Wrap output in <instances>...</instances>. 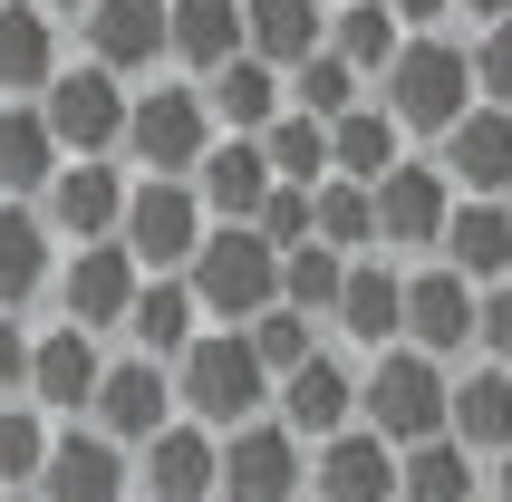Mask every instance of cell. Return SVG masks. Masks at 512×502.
<instances>
[{
	"label": "cell",
	"instance_id": "6da1fadb",
	"mask_svg": "<svg viewBox=\"0 0 512 502\" xmlns=\"http://www.w3.org/2000/svg\"><path fill=\"white\" fill-rule=\"evenodd\" d=\"M174 416L203 425V435H242V425L271 416V377H261L242 329H203L194 348L174 358Z\"/></svg>",
	"mask_w": 512,
	"mask_h": 502
},
{
	"label": "cell",
	"instance_id": "7a4b0ae2",
	"mask_svg": "<svg viewBox=\"0 0 512 502\" xmlns=\"http://www.w3.org/2000/svg\"><path fill=\"white\" fill-rule=\"evenodd\" d=\"M184 290H194L203 329H252L261 309L281 300V251L252 223H203V251L184 261Z\"/></svg>",
	"mask_w": 512,
	"mask_h": 502
},
{
	"label": "cell",
	"instance_id": "3957f363",
	"mask_svg": "<svg viewBox=\"0 0 512 502\" xmlns=\"http://www.w3.org/2000/svg\"><path fill=\"white\" fill-rule=\"evenodd\" d=\"M377 87H387L397 136H426V145H445L464 116L484 107V97H474V58H464V39H406L397 68H387Z\"/></svg>",
	"mask_w": 512,
	"mask_h": 502
},
{
	"label": "cell",
	"instance_id": "277c9868",
	"mask_svg": "<svg viewBox=\"0 0 512 502\" xmlns=\"http://www.w3.org/2000/svg\"><path fill=\"white\" fill-rule=\"evenodd\" d=\"M126 155L145 184H194V165L213 155V116H203L194 78H155L126 97Z\"/></svg>",
	"mask_w": 512,
	"mask_h": 502
},
{
	"label": "cell",
	"instance_id": "5b68a950",
	"mask_svg": "<svg viewBox=\"0 0 512 502\" xmlns=\"http://www.w3.org/2000/svg\"><path fill=\"white\" fill-rule=\"evenodd\" d=\"M445 396H455V377L435 358H416V348H387V358H368V377H358V425H368L377 445H435L445 435Z\"/></svg>",
	"mask_w": 512,
	"mask_h": 502
},
{
	"label": "cell",
	"instance_id": "8992f818",
	"mask_svg": "<svg viewBox=\"0 0 512 502\" xmlns=\"http://www.w3.org/2000/svg\"><path fill=\"white\" fill-rule=\"evenodd\" d=\"M39 116H49L58 165H116V145H126V87L107 68H87V58L39 87Z\"/></svg>",
	"mask_w": 512,
	"mask_h": 502
},
{
	"label": "cell",
	"instance_id": "52a82bcc",
	"mask_svg": "<svg viewBox=\"0 0 512 502\" xmlns=\"http://www.w3.org/2000/svg\"><path fill=\"white\" fill-rule=\"evenodd\" d=\"M116 251L136 261L145 280H184V261L203 251V203L194 184H126V223H116Z\"/></svg>",
	"mask_w": 512,
	"mask_h": 502
},
{
	"label": "cell",
	"instance_id": "ba28073f",
	"mask_svg": "<svg viewBox=\"0 0 512 502\" xmlns=\"http://www.w3.org/2000/svg\"><path fill=\"white\" fill-rule=\"evenodd\" d=\"M165 425H174V367L116 348L107 377H97V396H87V435H107L116 454H145Z\"/></svg>",
	"mask_w": 512,
	"mask_h": 502
},
{
	"label": "cell",
	"instance_id": "9c48e42d",
	"mask_svg": "<svg viewBox=\"0 0 512 502\" xmlns=\"http://www.w3.org/2000/svg\"><path fill=\"white\" fill-rule=\"evenodd\" d=\"M474 319H484V290H474L464 271H445V261H416V271H406V329H397V348L455 367L464 348H474Z\"/></svg>",
	"mask_w": 512,
	"mask_h": 502
},
{
	"label": "cell",
	"instance_id": "30bf717a",
	"mask_svg": "<svg viewBox=\"0 0 512 502\" xmlns=\"http://www.w3.org/2000/svg\"><path fill=\"white\" fill-rule=\"evenodd\" d=\"M213 502H310V445L281 416L223 435V493Z\"/></svg>",
	"mask_w": 512,
	"mask_h": 502
},
{
	"label": "cell",
	"instance_id": "8fae6325",
	"mask_svg": "<svg viewBox=\"0 0 512 502\" xmlns=\"http://www.w3.org/2000/svg\"><path fill=\"white\" fill-rule=\"evenodd\" d=\"M368 203H377V251H416V261H435V242L455 223V184L426 155H406L387 184H368Z\"/></svg>",
	"mask_w": 512,
	"mask_h": 502
},
{
	"label": "cell",
	"instance_id": "7c38bea8",
	"mask_svg": "<svg viewBox=\"0 0 512 502\" xmlns=\"http://www.w3.org/2000/svg\"><path fill=\"white\" fill-rule=\"evenodd\" d=\"M136 290H145V271L116 242H87V251L58 261V309H68V329H87V338H126Z\"/></svg>",
	"mask_w": 512,
	"mask_h": 502
},
{
	"label": "cell",
	"instance_id": "4fadbf2b",
	"mask_svg": "<svg viewBox=\"0 0 512 502\" xmlns=\"http://www.w3.org/2000/svg\"><path fill=\"white\" fill-rule=\"evenodd\" d=\"M271 416H281L300 445H329V435H348V425H358V367H348L339 348L300 358L281 387H271Z\"/></svg>",
	"mask_w": 512,
	"mask_h": 502
},
{
	"label": "cell",
	"instance_id": "5bb4252c",
	"mask_svg": "<svg viewBox=\"0 0 512 502\" xmlns=\"http://www.w3.org/2000/svg\"><path fill=\"white\" fill-rule=\"evenodd\" d=\"M39 223H49V242H68V251L116 242V223H126V174L116 165H58L49 194H39Z\"/></svg>",
	"mask_w": 512,
	"mask_h": 502
},
{
	"label": "cell",
	"instance_id": "9a60e30c",
	"mask_svg": "<svg viewBox=\"0 0 512 502\" xmlns=\"http://www.w3.org/2000/svg\"><path fill=\"white\" fill-rule=\"evenodd\" d=\"M97 377H107V338L68 329V319L29 338V406H39V416H87Z\"/></svg>",
	"mask_w": 512,
	"mask_h": 502
},
{
	"label": "cell",
	"instance_id": "2e32d148",
	"mask_svg": "<svg viewBox=\"0 0 512 502\" xmlns=\"http://www.w3.org/2000/svg\"><path fill=\"white\" fill-rule=\"evenodd\" d=\"M435 174L455 184V203H512V116L503 107H474L455 136H445Z\"/></svg>",
	"mask_w": 512,
	"mask_h": 502
},
{
	"label": "cell",
	"instance_id": "e0dca14e",
	"mask_svg": "<svg viewBox=\"0 0 512 502\" xmlns=\"http://www.w3.org/2000/svg\"><path fill=\"white\" fill-rule=\"evenodd\" d=\"M87 68H107L116 87L165 68V0H87Z\"/></svg>",
	"mask_w": 512,
	"mask_h": 502
},
{
	"label": "cell",
	"instance_id": "ac0fdd59",
	"mask_svg": "<svg viewBox=\"0 0 512 502\" xmlns=\"http://www.w3.org/2000/svg\"><path fill=\"white\" fill-rule=\"evenodd\" d=\"M136 483H145L136 502H213V493H223V435H203V425L174 416L165 435L145 445Z\"/></svg>",
	"mask_w": 512,
	"mask_h": 502
},
{
	"label": "cell",
	"instance_id": "d6986e66",
	"mask_svg": "<svg viewBox=\"0 0 512 502\" xmlns=\"http://www.w3.org/2000/svg\"><path fill=\"white\" fill-rule=\"evenodd\" d=\"M126 474H136V464H126L107 435L68 425V435H49V464H39L29 493H39V502H126Z\"/></svg>",
	"mask_w": 512,
	"mask_h": 502
},
{
	"label": "cell",
	"instance_id": "ffe728a7",
	"mask_svg": "<svg viewBox=\"0 0 512 502\" xmlns=\"http://www.w3.org/2000/svg\"><path fill=\"white\" fill-rule=\"evenodd\" d=\"M310 502H397V445H377L368 425L310 445Z\"/></svg>",
	"mask_w": 512,
	"mask_h": 502
},
{
	"label": "cell",
	"instance_id": "44dd1931",
	"mask_svg": "<svg viewBox=\"0 0 512 502\" xmlns=\"http://www.w3.org/2000/svg\"><path fill=\"white\" fill-rule=\"evenodd\" d=\"M329 329H339L348 348L387 358V348H397V329H406V271H387V261H348L339 309H329Z\"/></svg>",
	"mask_w": 512,
	"mask_h": 502
},
{
	"label": "cell",
	"instance_id": "7402d4cb",
	"mask_svg": "<svg viewBox=\"0 0 512 502\" xmlns=\"http://www.w3.org/2000/svg\"><path fill=\"white\" fill-rule=\"evenodd\" d=\"M242 49H252L271 78L310 68V58L329 49V0H242Z\"/></svg>",
	"mask_w": 512,
	"mask_h": 502
},
{
	"label": "cell",
	"instance_id": "603a6c76",
	"mask_svg": "<svg viewBox=\"0 0 512 502\" xmlns=\"http://www.w3.org/2000/svg\"><path fill=\"white\" fill-rule=\"evenodd\" d=\"M165 58L184 68V78H213V68H232L242 49V0H165Z\"/></svg>",
	"mask_w": 512,
	"mask_h": 502
},
{
	"label": "cell",
	"instance_id": "cb8c5ba5",
	"mask_svg": "<svg viewBox=\"0 0 512 502\" xmlns=\"http://www.w3.org/2000/svg\"><path fill=\"white\" fill-rule=\"evenodd\" d=\"M194 203H203V223H252L261 203H271L261 136H213V155L194 165Z\"/></svg>",
	"mask_w": 512,
	"mask_h": 502
},
{
	"label": "cell",
	"instance_id": "d4e9b609",
	"mask_svg": "<svg viewBox=\"0 0 512 502\" xmlns=\"http://www.w3.org/2000/svg\"><path fill=\"white\" fill-rule=\"evenodd\" d=\"M445 435H455L474 464H503L512 454V377L503 367H464L455 396H445Z\"/></svg>",
	"mask_w": 512,
	"mask_h": 502
},
{
	"label": "cell",
	"instance_id": "484cf974",
	"mask_svg": "<svg viewBox=\"0 0 512 502\" xmlns=\"http://www.w3.org/2000/svg\"><path fill=\"white\" fill-rule=\"evenodd\" d=\"M58 68H68V58H58V20L29 10V0H0V107L39 97Z\"/></svg>",
	"mask_w": 512,
	"mask_h": 502
},
{
	"label": "cell",
	"instance_id": "4316f807",
	"mask_svg": "<svg viewBox=\"0 0 512 502\" xmlns=\"http://www.w3.org/2000/svg\"><path fill=\"white\" fill-rule=\"evenodd\" d=\"M290 107V87L261 68V58H232V68H213L203 78V116H213V136H271Z\"/></svg>",
	"mask_w": 512,
	"mask_h": 502
},
{
	"label": "cell",
	"instance_id": "83f0119b",
	"mask_svg": "<svg viewBox=\"0 0 512 502\" xmlns=\"http://www.w3.org/2000/svg\"><path fill=\"white\" fill-rule=\"evenodd\" d=\"M435 261H445V271H464L474 290L512 280V203H455V223H445Z\"/></svg>",
	"mask_w": 512,
	"mask_h": 502
},
{
	"label": "cell",
	"instance_id": "f1b7e54d",
	"mask_svg": "<svg viewBox=\"0 0 512 502\" xmlns=\"http://www.w3.org/2000/svg\"><path fill=\"white\" fill-rule=\"evenodd\" d=\"M203 338V309H194V290L184 280H145L136 290V309H126V348L136 358H155V367H174L184 348Z\"/></svg>",
	"mask_w": 512,
	"mask_h": 502
},
{
	"label": "cell",
	"instance_id": "f546056e",
	"mask_svg": "<svg viewBox=\"0 0 512 502\" xmlns=\"http://www.w3.org/2000/svg\"><path fill=\"white\" fill-rule=\"evenodd\" d=\"M58 174V145H49V116H39V97H20V107H0V203H39Z\"/></svg>",
	"mask_w": 512,
	"mask_h": 502
},
{
	"label": "cell",
	"instance_id": "4dcf8cb0",
	"mask_svg": "<svg viewBox=\"0 0 512 502\" xmlns=\"http://www.w3.org/2000/svg\"><path fill=\"white\" fill-rule=\"evenodd\" d=\"M49 290V223L39 203H0V319H20Z\"/></svg>",
	"mask_w": 512,
	"mask_h": 502
},
{
	"label": "cell",
	"instance_id": "1f68e13d",
	"mask_svg": "<svg viewBox=\"0 0 512 502\" xmlns=\"http://www.w3.org/2000/svg\"><path fill=\"white\" fill-rule=\"evenodd\" d=\"M397 502H484V464H474L455 435L406 445V454H397Z\"/></svg>",
	"mask_w": 512,
	"mask_h": 502
},
{
	"label": "cell",
	"instance_id": "d6a6232c",
	"mask_svg": "<svg viewBox=\"0 0 512 502\" xmlns=\"http://www.w3.org/2000/svg\"><path fill=\"white\" fill-rule=\"evenodd\" d=\"M397 145H406L397 116H387V107H358V116L329 126V174H339V184H387V174L406 165Z\"/></svg>",
	"mask_w": 512,
	"mask_h": 502
},
{
	"label": "cell",
	"instance_id": "836d02e7",
	"mask_svg": "<svg viewBox=\"0 0 512 502\" xmlns=\"http://www.w3.org/2000/svg\"><path fill=\"white\" fill-rule=\"evenodd\" d=\"M406 49V29L387 20V0H348V10H329V58L339 68H358V78H387Z\"/></svg>",
	"mask_w": 512,
	"mask_h": 502
},
{
	"label": "cell",
	"instance_id": "e575fe53",
	"mask_svg": "<svg viewBox=\"0 0 512 502\" xmlns=\"http://www.w3.org/2000/svg\"><path fill=\"white\" fill-rule=\"evenodd\" d=\"M261 165H271V184H290V194H319V184H329V126L281 107V126L261 136Z\"/></svg>",
	"mask_w": 512,
	"mask_h": 502
},
{
	"label": "cell",
	"instance_id": "d590c367",
	"mask_svg": "<svg viewBox=\"0 0 512 502\" xmlns=\"http://www.w3.org/2000/svg\"><path fill=\"white\" fill-rule=\"evenodd\" d=\"M310 223H319V242L339 251V261H368V251H377V203H368V184H339V174H329V184L310 194Z\"/></svg>",
	"mask_w": 512,
	"mask_h": 502
},
{
	"label": "cell",
	"instance_id": "8d00e7d4",
	"mask_svg": "<svg viewBox=\"0 0 512 502\" xmlns=\"http://www.w3.org/2000/svg\"><path fill=\"white\" fill-rule=\"evenodd\" d=\"M339 280H348V261L329 242L281 251V309H300V319H329V309H339Z\"/></svg>",
	"mask_w": 512,
	"mask_h": 502
},
{
	"label": "cell",
	"instance_id": "74e56055",
	"mask_svg": "<svg viewBox=\"0 0 512 502\" xmlns=\"http://www.w3.org/2000/svg\"><path fill=\"white\" fill-rule=\"evenodd\" d=\"M290 116H310V126H339V116H358V68H339V58L319 49L310 68H290Z\"/></svg>",
	"mask_w": 512,
	"mask_h": 502
},
{
	"label": "cell",
	"instance_id": "f35d334b",
	"mask_svg": "<svg viewBox=\"0 0 512 502\" xmlns=\"http://www.w3.org/2000/svg\"><path fill=\"white\" fill-rule=\"evenodd\" d=\"M49 435L58 425L39 416V406H0V493H29V483H39V464H49Z\"/></svg>",
	"mask_w": 512,
	"mask_h": 502
},
{
	"label": "cell",
	"instance_id": "ab89813d",
	"mask_svg": "<svg viewBox=\"0 0 512 502\" xmlns=\"http://www.w3.org/2000/svg\"><path fill=\"white\" fill-rule=\"evenodd\" d=\"M242 338H252V358H261V377H271V387H281L300 358H319V319H300V309H281V300L261 309Z\"/></svg>",
	"mask_w": 512,
	"mask_h": 502
},
{
	"label": "cell",
	"instance_id": "60d3db41",
	"mask_svg": "<svg viewBox=\"0 0 512 502\" xmlns=\"http://www.w3.org/2000/svg\"><path fill=\"white\" fill-rule=\"evenodd\" d=\"M252 232L271 251H300V242H319V223H310V194H290V184H271V203L252 213Z\"/></svg>",
	"mask_w": 512,
	"mask_h": 502
},
{
	"label": "cell",
	"instance_id": "b9f144b4",
	"mask_svg": "<svg viewBox=\"0 0 512 502\" xmlns=\"http://www.w3.org/2000/svg\"><path fill=\"white\" fill-rule=\"evenodd\" d=\"M464 58H474V97L512 116V20H503V29H484V39H474Z\"/></svg>",
	"mask_w": 512,
	"mask_h": 502
},
{
	"label": "cell",
	"instance_id": "7bdbcfd3",
	"mask_svg": "<svg viewBox=\"0 0 512 502\" xmlns=\"http://www.w3.org/2000/svg\"><path fill=\"white\" fill-rule=\"evenodd\" d=\"M474 348H484V367H503V377H512V280H493V290H484V319H474Z\"/></svg>",
	"mask_w": 512,
	"mask_h": 502
},
{
	"label": "cell",
	"instance_id": "ee69618b",
	"mask_svg": "<svg viewBox=\"0 0 512 502\" xmlns=\"http://www.w3.org/2000/svg\"><path fill=\"white\" fill-rule=\"evenodd\" d=\"M20 396H29V329L0 319V406H20Z\"/></svg>",
	"mask_w": 512,
	"mask_h": 502
},
{
	"label": "cell",
	"instance_id": "f6af8a7d",
	"mask_svg": "<svg viewBox=\"0 0 512 502\" xmlns=\"http://www.w3.org/2000/svg\"><path fill=\"white\" fill-rule=\"evenodd\" d=\"M445 10H455V0H387V20H397L406 39H445Z\"/></svg>",
	"mask_w": 512,
	"mask_h": 502
},
{
	"label": "cell",
	"instance_id": "bcb514c9",
	"mask_svg": "<svg viewBox=\"0 0 512 502\" xmlns=\"http://www.w3.org/2000/svg\"><path fill=\"white\" fill-rule=\"evenodd\" d=\"M455 10H464V20H484V29H503V20H512V0H455Z\"/></svg>",
	"mask_w": 512,
	"mask_h": 502
},
{
	"label": "cell",
	"instance_id": "7dc6e473",
	"mask_svg": "<svg viewBox=\"0 0 512 502\" xmlns=\"http://www.w3.org/2000/svg\"><path fill=\"white\" fill-rule=\"evenodd\" d=\"M493 502H512V454H503V464H493Z\"/></svg>",
	"mask_w": 512,
	"mask_h": 502
},
{
	"label": "cell",
	"instance_id": "c3c4849f",
	"mask_svg": "<svg viewBox=\"0 0 512 502\" xmlns=\"http://www.w3.org/2000/svg\"><path fill=\"white\" fill-rule=\"evenodd\" d=\"M29 10H49V20H58V10H78V20H87V0H29Z\"/></svg>",
	"mask_w": 512,
	"mask_h": 502
},
{
	"label": "cell",
	"instance_id": "681fc988",
	"mask_svg": "<svg viewBox=\"0 0 512 502\" xmlns=\"http://www.w3.org/2000/svg\"><path fill=\"white\" fill-rule=\"evenodd\" d=\"M0 502H39V493H0Z\"/></svg>",
	"mask_w": 512,
	"mask_h": 502
},
{
	"label": "cell",
	"instance_id": "f907efd6",
	"mask_svg": "<svg viewBox=\"0 0 512 502\" xmlns=\"http://www.w3.org/2000/svg\"><path fill=\"white\" fill-rule=\"evenodd\" d=\"M329 10H348V0H329Z\"/></svg>",
	"mask_w": 512,
	"mask_h": 502
}]
</instances>
